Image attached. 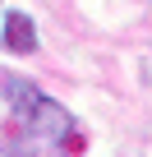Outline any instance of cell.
<instances>
[{
    "label": "cell",
    "instance_id": "7a4b0ae2",
    "mask_svg": "<svg viewBox=\"0 0 152 157\" xmlns=\"http://www.w3.org/2000/svg\"><path fill=\"white\" fill-rule=\"evenodd\" d=\"M0 42H5L14 56H28V51L37 46V28H32V19L19 14V10H9V14H5V37H0Z\"/></svg>",
    "mask_w": 152,
    "mask_h": 157
},
{
    "label": "cell",
    "instance_id": "6da1fadb",
    "mask_svg": "<svg viewBox=\"0 0 152 157\" xmlns=\"http://www.w3.org/2000/svg\"><path fill=\"white\" fill-rule=\"evenodd\" d=\"M0 152L5 157H74L79 125L37 83H0Z\"/></svg>",
    "mask_w": 152,
    "mask_h": 157
}]
</instances>
